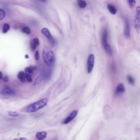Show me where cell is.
I'll use <instances>...</instances> for the list:
<instances>
[{
  "label": "cell",
  "instance_id": "cell-1",
  "mask_svg": "<svg viewBox=\"0 0 140 140\" xmlns=\"http://www.w3.org/2000/svg\"><path fill=\"white\" fill-rule=\"evenodd\" d=\"M42 56L44 61L49 67L52 66L55 63V59L53 52L49 47H46L43 49Z\"/></svg>",
  "mask_w": 140,
  "mask_h": 140
},
{
  "label": "cell",
  "instance_id": "cell-2",
  "mask_svg": "<svg viewBox=\"0 0 140 140\" xmlns=\"http://www.w3.org/2000/svg\"><path fill=\"white\" fill-rule=\"evenodd\" d=\"M48 99L44 98L39 101L31 104L26 108V110L28 112L33 113L40 109L47 104Z\"/></svg>",
  "mask_w": 140,
  "mask_h": 140
},
{
  "label": "cell",
  "instance_id": "cell-3",
  "mask_svg": "<svg viewBox=\"0 0 140 140\" xmlns=\"http://www.w3.org/2000/svg\"><path fill=\"white\" fill-rule=\"evenodd\" d=\"M107 31L106 29H105L103 31L102 36V42L104 49L106 52L110 55H112L113 54L112 50L109 45L107 40Z\"/></svg>",
  "mask_w": 140,
  "mask_h": 140
},
{
  "label": "cell",
  "instance_id": "cell-4",
  "mask_svg": "<svg viewBox=\"0 0 140 140\" xmlns=\"http://www.w3.org/2000/svg\"><path fill=\"white\" fill-rule=\"evenodd\" d=\"M140 7L138 6L136 8V14L134 20V25L135 28L138 33H139L140 30Z\"/></svg>",
  "mask_w": 140,
  "mask_h": 140
},
{
  "label": "cell",
  "instance_id": "cell-5",
  "mask_svg": "<svg viewBox=\"0 0 140 140\" xmlns=\"http://www.w3.org/2000/svg\"><path fill=\"white\" fill-rule=\"evenodd\" d=\"M94 56L93 54H91L89 56L87 62V71L90 73L92 70L94 66Z\"/></svg>",
  "mask_w": 140,
  "mask_h": 140
},
{
  "label": "cell",
  "instance_id": "cell-6",
  "mask_svg": "<svg viewBox=\"0 0 140 140\" xmlns=\"http://www.w3.org/2000/svg\"><path fill=\"white\" fill-rule=\"evenodd\" d=\"M125 27L124 30V34L125 36L127 38H129L131 36L130 27L128 19L125 18L124 19Z\"/></svg>",
  "mask_w": 140,
  "mask_h": 140
},
{
  "label": "cell",
  "instance_id": "cell-7",
  "mask_svg": "<svg viewBox=\"0 0 140 140\" xmlns=\"http://www.w3.org/2000/svg\"><path fill=\"white\" fill-rule=\"evenodd\" d=\"M41 33L49 39L51 45L54 46L55 45V42L53 38L51 37L49 30L46 28H44L41 30Z\"/></svg>",
  "mask_w": 140,
  "mask_h": 140
},
{
  "label": "cell",
  "instance_id": "cell-8",
  "mask_svg": "<svg viewBox=\"0 0 140 140\" xmlns=\"http://www.w3.org/2000/svg\"><path fill=\"white\" fill-rule=\"evenodd\" d=\"M78 113V111L77 110H75L72 112L64 120L63 123L64 124H67L71 122L75 117L77 114Z\"/></svg>",
  "mask_w": 140,
  "mask_h": 140
},
{
  "label": "cell",
  "instance_id": "cell-9",
  "mask_svg": "<svg viewBox=\"0 0 140 140\" xmlns=\"http://www.w3.org/2000/svg\"><path fill=\"white\" fill-rule=\"evenodd\" d=\"M2 93L3 95H15V91L9 87L5 86L2 91Z\"/></svg>",
  "mask_w": 140,
  "mask_h": 140
},
{
  "label": "cell",
  "instance_id": "cell-10",
  "mask_svg": "<svg viewBox=\"0 0 140 140\" xmlns=\"http://www.w3.org/2000/svg\"><path fill=\"white\" fill-rule=\"evenodd\" d=\"M107 8L111 14L115 15L116 13L117 10L114 5L111 4H109L107 5Z\"/></svg>",
  "mask_w": 140,
  "mask_h": 140
},
{
  "label": "cell",
  "instance_id": "cell-11",
  "mask_svg": "<svg viewBox=\"0 0 140 140\" xmlns=\"http://www.w3.org/2000/svg\"><path fill=\"white\" fill-rule=\"evenodd\" d=\"M47 135V133L46 132H39L37 134L36 137L38 140H42L46 137Z\"/></svg>",
  "mask_w": 140,
  "mask_h": 140
},
{
  "label": "cell",
  "instance_id": "cell-12",
  "mask_svg": "<svg viewBox=\"0 0 140 140\" xmlns=\"http://www.w3.org/2000/svg\"><path fill=\"white\" fill-rule=\"evenodd\" d=\"M17 78L23 83H25L26 81L25 73L23 71H20L17 74Z\"/></svg>",
  "mask_w": 140,
  "mask_h": 140
},
{
  "label": "cell",
  "instance_id": "cell-13",
  "mask_svg": "<svg viewBox=\"0 0 140 140\" xmlns=\"http://www.w3.org/2000/svg\"><path fill=\"white\" fill-rule=\"evenodd\" d=\"M125 90L124 87L122 84L120 83L117 86L116 92L117 93H122L124 92Z\"/></svg>",
  "mask_w": 140,
  "mask_h": 140
},
{
  "label": "cell",
  "instance_id": "cell-14",
  "mask_svg": "<svg viewBox=\"0 0 140 140\" xmlns=\"http://www.w3.org/2000/svg\"><path fill=\"white\" fill-rule=\"evenodd\" d=\"M78 5L81 8H83L86 6L87 3L85 1L81 0L78 1Z\"/></svg>",
  "mask_w": 140,
  "mask_h": 140
},
{
  "label": "cell",
  "instance_id": "cell-15",
  "mask_svg": "<svg viewBox=\"0 0 140 140\" xmlns=\"http://www.w3.org/2000/svg\"><path fill=\"white\" fill-rule=\"evenodd\" d=\"M8 114L10 116L13 117H17L19 116V114L17 112L10 111L8 113Z\"/></svg>",
  "mask_w": 140,
  "mask_h": 140
},
{
  "label": "cell",
  "instance_id": "cell-16",
  "mask_svg": "<svg viewBox=\"0 0 140 140\" xmlns=\"http://www.w3.org/2000/svg\"><path fill=\"white\" fill-rule=\"evenodd\" d=\"M10 27L9 25L7 24H5L4 25L2 30L3 33L6 34L10 29Z\"/></svg>",
  "mask_w": 140,
  "mask_h": 140
},
{
  "label": "cell",
  "instance_id": "cell-17",
  "mask_svg": "<svg viewBox=\"0 0 140 140\" xmlns=\"http://www.w3.org/2000/svg\"><path fill=\"white\" fill-rule=\"evenodd\" d=\"M127 2L130 7L131 8H133L136 5V2L134 0H128Z\"/></svg>",
  "mask_w": 140,
  "mask_h": 140
},
{
  "label": "cell",
  "instance_id": "cell-18",
  "mask_svg": "<svg viewBox=\"0 0 140 140\" xmlns=\"http://www.w3.org/2000/svg\"><path fill=\"white\" fill-rule=\"evenodd\" d=\"M127 79L128 82L131 85H134V81L133 78L131 76H127Z\"/></svg>",
  "mask_w": 140,
  "mask_h": 140
},
{
  "label": "cell",
  "instance_id": "cell-19",
  "mask_svg": "<svg viewBox=\"0 0 140 140\" xmlns=\"http://www.w3.org/2000/svg\"><path fill=\"white\" fill-rule=\"evenodd\" d=\"M31 49L32 50H34L37 46V45L34 42L33 40H31L30 43Z\"/></svg>",
  "mask_w": 140,
  "mask_h": 140
},
{
  "label": "cell",
  "instance_id": "cell-20",
  "mask_svg": "<svg viewBox=\"0 0 140 140\" xmlns=\"http://www.w3.org/2000/svg\"><path fill=\"white\" fill-rule=\"evenodd\" d=\"M23 33L27 34H29L31 33V31L28 27H26L24 28L22 30Z\"/></svg>",
  "mask_w": 140,
  "mask_h": 140
},
{
  "label": "cell",
  "instance_id": "cell-21",
  "mask_svg": "<svg viewBox=\"0 0 140 140\" xmlns=\"http://www.w3.org/2000/svg\"><path fill=\"white\" fill-rule=\"evenodd\" d=\"M5 16V12L4 10L0 9V20L3 19Z\"/></svg>",
  "mask_w": 140,
  "mask_h": 140
},
{
  "label": "cell",
  "instance_id": "cell-22",
  "mask_svg": "<svg viewBox=\"0 0 140 140\" xmlns=\"http://www.w3.org/2000/svg\"><path fill=\"white\" fill-rule=\"evenodd\" d=\"M25 77L26 79L28 82H31L33 81V79H32L31 76L28 73H25Z\"/></svg>",
  "mask_w": 140,
  "mask_h": 140
},
{
  "label": "cell",
  "instance_id": "cell-23",
  "mask_svg": "<svg viewBox=\"0 0 140 140\" xmlns=\"http://www.w3.org/2000/svg\"><path fill=\"white\" fill-rule=\"evenodd\" d=\"M25 71L28 73L31 74L33 73V71L29 67H26L25 69Z\"/></svg>",
  "mask_w": 140,
  "mask_h": 140
},
{
  "label": "cell",
  "instance_id": "cell-24",
  "mask_svg": "<svg viewBox=\"0 0 140 140\" xmlns=\"http://www.w3.org/2000/svg\"><path fill=\"white\" fill-rule=\"evenodd\" d=\"M35 59L36 60H38L39 58V52L38 51L36 52L35 54Z\"/></svg>",
  "mask_w": 140,
  "mask_h": 140
},
{
  "label": "cell",
  "instance_id": "cell-25",
  "mask_svg": "<svg viewBox=\"0 0 140 140\" xmlns=\"http://www.w3.org/2000/svg\"><path fill=\"white\" fill-rule=\"evenodd\" d=\"M33 41L36 44L37 46H39V39L38 38H35L33 39Z\"/></svg>",
  "mask_w": 140,
  "mask_h": 140
},
{
  "label": "cell",
  "instance_id": "cell-26",
  "mask_svg": "<svg viewBox=\"0 0 140 140\" xmlns=\"http://www.w3.org/2000/svg\"><path fill=\"white\" fill-rule=\"evenodd\" d=\"M9 78L7 76H5L3 78V80L4 81L6 82H7L9 81Z\"/></svg>",
  "mask_w": 140,
  "mask_h": 140
},
{
  "label": "cell",
  "instance_id": "cell-27",
  "mask_svg": "<svg viewBox=\"0 0 140 140\" xmlns=\"http://www.w3.org/2000/svg\"><path fill=\"white\" fill-rule=\"evenodd\" d=\"M29 67L33 71L35 70L36 69V67L35 66H30Z\"/></svg>",
  "mask_w": 140,
  "mask_h": 140
},
{
  "label": "cell",
  "instance_id": "cell-28",
  "mask_svg": "<svg viewBox=\"0 0 140 140\" xmlns=\"http://www.w3.org/2000/svg\"><path fill=\"white\" fill-rule=\"evenodd\" d=\"M13 140H27V139L25 138H21L15 139Z\"/></svg>",
  "mask_w": 140,
  "mask_h": 140
},
{
  "label": "cell",
  "instance_id": "cell-29",
  "mask_svg": "<svg viewBox=\"0 0 140 140\" xmlns=\"http://www.w3.org/2000/svg\"><path fill=\"white\" fill-rule=\"evenodd\" d=\"M3 78V74L2 72L0 71V79Z\"/></svg>",
  "mask_w": 140,
  "mask_h": 140
},
{
  "label": "cell",
  "instance_id": "cell-30",
  "mask_svg": "<svg viewBox=\"0 0 140 140\" xmlns=\"http://www.w3.org/2000/svg\"><path fill=\"white\" fill-rule=\"evenodd\" d=\"M25 58L26 59H28L29 58V56L28 55H26L25 56Z\"/></svg>",
  "mask_w": 140,
  "mask_h": 140
}]
</instances>
